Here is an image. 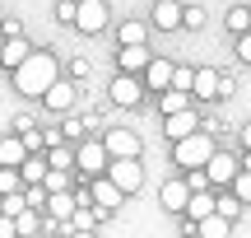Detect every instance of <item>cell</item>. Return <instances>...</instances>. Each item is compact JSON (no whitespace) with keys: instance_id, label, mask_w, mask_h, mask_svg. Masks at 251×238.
<instances>
[{"instance_id":"6da1fadb","label":"cell","mask_w":251,"mask_h":238,"mask_svg":"<svg viewBox=\"0 0 251 238\" xmlns=\"http://www.w3.org/2000/svg\"><path fill=\"white\" fill-rule=\"evenodd\" d=\"M56 80H61V65H56L51 52H33V56L14 70V89L24 93V98H42Z\"/></svg>"},{"instance_id":"7a4b0ae2","label":"cell","mask_w":251,"mask_h":238,"mask_svg":"<svg viewBox=\"0 0 251 238\" xmlns=\"http://www.w3.org/2000/svg\"><path fill=\"white\" fill-rule=\"evenodd\" d=\"M214 136L209 131H196V136H186V140H177V149H172V159H177L181 168H205L209 159H214Z\"/></svg>"},{"instance_id":"3957f363","label":"cell","mask_w":251,"mask_h":238,"mask_svg":"<svg viewBox=\"0 0 251 238\" xmlns=\"http://www.w3.org/2000/svg\"><path fill=\"white\" fill-rule=\"evenodd\" d=\"M107 164H112V154H107L102 140H84V145H75V168H84L89 178H102Z\"/></svg>"},{"instance_id":"277c9868","label":"cell","mask_w":251,"mask_h":238,"mask_svg":"<svg viewBox=\"0 0 251 238\" xmlns=\"http://www.w3.org/2000/svg\"><path fill=\"white\" fill-rule=\"evenodd\" d=\"M107 178L121 187L126 196H135L144 187V164H140V159H112V164H107Z\"/></svg>"},{"instance_id":"5b68a950","label":"cell","mask_w":251,"mask_h":238,"mask_svg":"<svg viewBox=\"0 0 251 238\" xmlns=\"http://www.w3.org/2000/svg\"><path fill=\"white\" fill-rule=\"evenodd\" d=\"M102 145H107V154H112V159H140L144 140L135 136V131H126V126H112L107 136H102Z\"/></svg>"},{"instance_id":"8992f818","label":"cell","mask_w":251,"mask_h":238,"mask_svg":"<svg viewBox=\"0 0 251 238\" xmlns=\"http://www.w3.org/2000/svg\"><path fill=\"white\" fill-rule=\"evenodd\" d=\"M205 178H209V187H233V178H237V154L214 149V159L205 164Z\"/></svg>"},{"instance_id":"52a82bcc","label":"cell","mask_w":251,"mask_h":238,"mask_svg":"<svg viewBox=\"0 0 251 238\" xmlns=\"http://www.w3.org/2000/svg\"><path fill=\"white\" fill-rule=\"evenodd\" d=\"M75 28H79V33H102V28H107V0H79Z\"/></svg>"},{"instance_id":"ba28073f","label":"cell","mask_w":251,"mask_h":238,"mask_svg":"<svg viewBox=\"0 0 251 238\" xmlns=\"http://www.w3.org/2000/svg\"><path fill=\"white\" fill-rule=\"evenodd\" d=\"M107 98L117 103V108H135V103L144 98V80H135V75H117L107 89Z\"/></svg>"},{"instance_id":"9c48e42d","label":"cell","mask_w":251,"mask_h":238,"mask_svg":"<svg viewBox=\"0 0 251 238\" xmlns=\"http://www.w3.org/2000/svg\"><path fill=\"white\" fill-rule=\"evenodd\" d=\"M89 192H93V206H98V210H107V215L126 201V192H121L117 182H112L107 173H102V178H93V182H89Z\"/></svg>"},{"instance_id":"30bf717a","label":"cell","mask_w":251,"mask_h":238,"mask_svg":"<svg viewBox=\"0 0 251 238\" xmlns=\"http://www.w3.org/2000/svg\"><path fill=\"white\" fill-rule=\"evenodd\" d=\"M163 131H168V140H186L200 131V112L186 108V112H172V117H163Z\"/></svg>"},{"instance_id":"8fae6325","label":"cell","mask_w":251,"mask_h":238,"mask_svg":"<svg viewBox=\"0 0 251 238\" xmlns=\"http://www.w3.org/2000/svg\"><path fill=\"white\" fill-rule=\"evenodd\" d=\"M75 98H79V89H75V80H56L51 89L42 93L47 112H70V108H75Z\"/></svg>"},{"instance_id":"7c38bea8","label":"cell","mask_w":251,"mask_h":238,"mask_svg":"<svg viewBox=\"0 0 251 238\" xmlns=\"http://www.w3.org/2000/svg\"><path fill=\"white\" fill-rule=\"evenodd\" d=\"M158 201H163V210H172V215H186V201H191V187H186V178H172V182H163Z\"/></svg>"},{"instance_id":"4fadbf2b","label":"cell","mask_w":251,"mask_h":238,"mask_svg":"<svg viewBox=\"0 0 251 238\" xmlns=\"http://www.w3.org/2000/svg\"><path fill=\"white\" fill-rule=\"evenodd\" d=\"M79 210V201H75V192H47V220L56 224H70V215Z\"/></svg>"},{"instance_id":"5bb4252c","label":"cell","mask_w":251,"mask_h":238,"mask_svg":"<svg viewBox=\"0 0 251 238\" xmlns=\"http://www.w3.org/2000/svg\"><path fill=\"white\" fill-rule=\"evenodd\" d=\"M172 70H177V65L172 61H163V56H153L149 65H144V89H172Z\"/></svg>"},{"instance_id":"9a60e30c","label":"cell","mask_w":251,"mask_h":238,"mask_svg":"<svg viewBox=\"0 0 251 238\" xmlns=\"http://www.w3.org/2000/svg\"><path fill=\"white\" fill-rule=\"evenodd\" d=\"M219 80H224V75H219L214 65H200V70H196V84H191V98H200V103L219 98Z\"/></svg>"},{"instance_id":"2e32d148","label":"cell","mask_w":251,"mask_h":238,"mask_svg":"<svg viewBox=\"0 0 251 238\" xmlns=\"http://www.w3.org/2000/svg\"><path fill=\"white\" fill-rule=\"evenodd\" d=\"M24 159H28V145H24V136H0V168H24Z\"/></svg>"},{"instance_id":"e0dca14e","label":"cell","mask_w":251,"mask_h":238,"mask_svg":"<svg viewBox=\"0 0 251 238\" xmlns=\"http://www.w3.org/2000/svg\"><path fill=\"white\" fill-rule=\"evenodd\" d=\"M153 56H149V47H121L117 52V65H121V75H144V65H149Z\"/></svg>"},{"instance_id":"ac0fdd59","label":"cell","mask_w":251,"mask_h":238,"mask_svg":"<svg viewBox=\"0 0 251 238\" xmlns=\"http://www.w3.org/2000/svg\"><path fill=\"white\" fill-rule=\"evenodd\" d=\"M33 56V47H28V37H5V52H0V65H9V70H19V65Z\"/></svg>"},{"instance_id":"d6986e66","label":"cell","mask_w":251,"mask_h":238,"mask_svg":"<svg viewBox=\"0 0 251 238\" xmlns=\"http://www.w3.org/2000/svg\"><path fill=\"white\" fill-rule=\"evenodd\" d=\"M153 24H158L163 33L181 28V5H177V0H158V5H153Z\"/></svg>"},{"instance_id":"ffe728a7","label":"cell","mask_w":251,"mask_h":238,"mask_svg":"<svg viewBox=\"0 0 251 238\" xmlns=\"http://www.w3.org/2000/svg\"><path fill=\"white\" fill-rule=\"evenodd\" d=\"M196 234L200 238H233V220H224V215L214 210V215H205V220L196 224Z\"/></svg>"},{"instance_id":"44dd1931","label":"cell","mask_w":251,"mask_h":238,"mask_svg":"<svg viewBox=\"0 0 251 238\" xmlns=\"http://www.w3.org/2000/svg\"><path fill=\"white\" fill-rule=\"evenodd\" d=\"M186 215L191 220H205V215H214V192H191V201H186Z\"/></svg>"},{"instance_id":"7402d4cb","label":"cell","mask_w":251,"mask_h":238,"mask_svg":"<svg viewBox=\"0 0 251 238\" xmlns=\"http://www.w3.org/2000/svg\"><path fill=\"white\" fill-rule=\"evenodd\" d=\"M19 178H24V187H42V178H47V159L28 154V159H24V168H19Z\"/></svg>"},{"instance_id":"603a6c76","label":"cell","mask_w":251,"mask_h":238,"mask_svg":"<svg viewBox=\"0 0 251 238\" xmlns=\"http://www.w3.org/2000/svg\"><path fill=\"white\" fill-rule=\"evenodd\" d=\"M98 220H107V210H98V206H79V210L70 215V224H65V229H93Z\"/></svg>"},{"instance_id":"cb8c5ba5","label":"cell","mask_w":251,"mask_h":238,"mask_svg":"<svg viewBox=\"0 0 251 238\" xmlns=\"http://www.w3.org/2000/svg\"><path fill=\"white\" fill-rule=\"evenodd\" d=\"M117 37H121V47H140V42H144V37H149V28H144V24H140V19H126V24H121V33H117Z\"/></svg>"},{"instance_id":"d4e9b609","label":"cell","mask_w":251,"mask_h":238,"mask_svg":"<svg viewBox=\"0 0 251 238\" xmlns=\"http://www.w3.org/2000/svg\"><path fill=\"white\" fill-rule=\"evenodd\" d=\"M191 108V93L181 89H163V117H172V112H186Z\"/></svg>"},{"instance_id":"484cf974","label":"cell","mask_w":251,"mask_h":238,"mask_svg":"<svg viewBox=\"0 0 251 238\" xmlns=\"http://www.w3.org/2000/svg\"><path fill=\"white\" fill-rule=\"evenodd\" d=\"M228 33H233V37L251 33V9H242V5H233V9H228Z\"/></svg>"},{"instance_id":"4316f807","label":"cell","mask_w":251,"mask_h":238,"mask_svg":"<svg viewBox=\"0 0 251 238\" xmlns=\"http://www.w3.org/2000/svg\"><path fill=\"white\" fill-rule=\"evenodd\" d=\"M47 168H61V173H70V168H75V149L51 145V154H47Z\"/></svg>"},{"instance_id":"83f0119b","label":"cell","mask_w":251,"mask_h":238,"mask_svg":"<svg viewBox=\"0 0 251 238\" xmlns=\"http://www.w3.org/2000/svg\"><path fill=\"white\" fill-rule=\"evenodd\" d=\"M14 229H19V238H28V234H42V215H37V210H24V215H14Z\"/></svg>"},{"instance_id":"f1b7e54d","label":"cell","mask_w":251,"mask_h":238,"mask_svg":"<svg viewBox=\"0 0 251 238\" xmlns=\"http://www.w3.org/2000/svg\"><path fill=\"white\" fill-rule=\"evenodd\" d=\"M214 210L224 215V220H237V215H242V201H237L233 192H224V196H214Z\"/></svg>"},{"instance_id":"f546056e","label":"cell","mask_w":251,"mask_h":238,"mask_svg":"<svg viewBox=\"0 0 251 238\" xmlns=\"http://www.w3.org/2000/svg\"><path fill=\"white\" fill-rule=\"evenodd\" d=\"M24 192V178H19V168H0V196H14Z\"/></svg>"},{"instance_id":"4dcf8cb0","label":"cell","mask_w":251,"mask_h":238,"mask_svg":"<svg viewBox=\"0 0 251 238\" xmlns=\"http://www.w3.org/2000/svg\"><path fill=\"white\" fill-rule=\"evenodd\" d=\"M42 187H47V192H70V173H61V168H47Z\"/></svg>"},{"instance_id":"1f68e13d","label":"cell","mask_w":251,"mask_h":238,"mask_svg":"<svg viewBox=\"0 0 251 238\" xmlns=\"http://www.w3.org/2000/svg\"><path fill=\"white\" fill-rule=\"evenodd\" d=\"M191 84H196V70H191V65H177V70H172V89L191 93Z\"/></svg>"},{"instance_id":"d6a6232c","label":"cell","mask_w":251,"mask_h":238,"mask_svg":"<svg viewBox=\"0 0 251 238\" xmlns=\"http://www.w3.org/2000/svg\"><path fill=\"white\" fill-rule=\"evenodd\" d=\"M233 196H237V201H251V168H247V173L237 168V178H233Z\"/></svg>"},{"instance_id":"836d02e7","label":"cell","mask_w":251,"mask_h":238,"mask_svg":"<svg viewBox=\"0 0 251 238\" xmlns=\"http://www.w3.org/2000/svg\"><path fill=\"white\" fill-rule=\"evenodd\" d=\"M186 187H191V192H209V178H205V168H186Z\"/></svg>"},{"instance_id":"e575fe53","label":"cell","mask_w":251,"mask_h":238,"mask_svg":"<svg viewBox=\"0 0 251 238\" xmlns=\"http://www.w3.org/2000/svg\"><path fill=\"white\" fill-rule=\"evenodd\" d=\"M75 14H79V0H61V5H56V19H61V24H75Z\"/></svg>"},{"instance_id":"d590c367","label":"cell","mask_w":251,"mask_h":238,"mask_svg":"<svg viewBox=\"0 0 251 238\" xmlns=\"http://www.w3.org/2000/svg\"><path fill=\"white\" fill-rule=\"evenodd\" d=\"M205 24V9H181V28H200Z\"/></svg>"},{"instance_id":"8d00e7d4","label":"cell","mask_w":251,"mask_h":238,"mask_svg":"<svg viewBox=\"0 0 251 238\" xmlns=\"http://www.w3.org/2000/svg\"><path fill=\"white\" fill-rule=\"evenodd\" d=\"M237 61H247V65H251V33L237 37Z\"/></svg>"},{"instance_id":"74e56055","label":"cell","mask_w":251,"mask_h":238,"mask_svg":"<svg viewBox=\"0 0 251 238\" xmlns=\"http://www.w3.org/2000/svg\"><path fill=\"white\" fill-rule=\"evenodd\" d=\"M0 238H19V229H14V220H9V215H0Z\"/></svg>"},{"instance_id":"f35d334b","label":"cell","mask_w":251,"mask_h":238,"mask_svg":"<svg viewBox=\"0 0 251 238\" xmlns=\"http://www.w3.org/2000/svg\"><path fill=\"white\" fill-rule=\"evenodd\" d=\"M0 33H5V37H19L24 28H19V19H5V24H0Z\"/></svg>"},{"instance_id":"ab89813d","label":"cell","mask_w":251,"mask_h":238,"mask_svg":"<svg viewBox=\"0 0 251 238\" xmlns=\"http://www.w3.org/2000/svg\"><path fill=\"white\" fill-rule=\"evenodd\" d=\"M237 140H242V149H247V154H251V121H247V126H242V131H237Z\"/></svg>"},{"instance_id":"60d3db41","label":"cell","mask_w":251,"mask_h":238,"mask_svg":"<svg viewBox=\"0 0 251 238\" xmlns=\"http://www.w3.org/2000/svg\"><path fill=\"white\" fill-rule=\"evenodd\" d=\"M70 238H98L93 229H70Z\"/></svg>"},{"instance_id":"b9f144b4","label":"cell","mask_w":251,"mask_h":238,"mask_svg":"<svg viewBox=\"0 0 251 238\" xmlns=\"http://www.w3.org/2000/svg\"><path fill=\"white\" fill-rule=\"evenodd\" d=\"M28 238H51V234H47V229H42V234H28Z\"/></svg>"},{"instance_id":"7bdbcfd3","label":"cell","mask_w":251,"mask_h":238,"mask_svg":"<svg viewBox=\"0 0 251 238\" xmlns=\"http://www.w3.org/2000/svg\"><path fill=\"white\" fill-rule=\"evenodd\" d=\"M0 215H5V196H0Z\"/></svg>"},{"instance_id":"ee69618b","label":"cell","mask_w":251,"mask_h":238,"mask_svg":"<svg viewBox=\"0 0 251 238\" xmlns=\"http://www.w3.org/2000/svg\"><path fill=\"white\" fill-rule=\"evenodd\" d=\"M0 52H5V33H0Z\"/></svg>"},{"instance_id":"f6af8a7d","label":"cell","mask_w":251,"mask_h":238,"mask_svg":"<svg viewBox=\"0 0 251 238\" xmlns=\"http://www.w3.org/2000/svg\"><path fill=\"white\" fill-rule=\"evenodd\" d=\"M56 238H70V229H65V234H56Z\"/></svg>"},{"instance_id":"bcb514c9","label":"cell","mask_w":251,"mask_h":238,"mask_svg":"<svg viewBox=\"0 0 251 238\" xmlns=\"http://www.w3.org/2000/svg\"><path fill=\"white\" fill-rule=\"evenodd\" d=\"M186 238H200V234H196V229H191V234H186Z\"/></svg>"}]
</instances>
